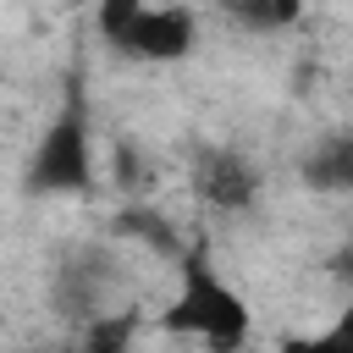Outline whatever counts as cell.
<instances>
[{
  "instance_id": "12",
  "label": "cell",
  "mask_w": 353,
  "mask_h": 353,
  "mask_svg": "<svg viewBox=\"0 0 353 353\" xmlns=\"http://www.w3.org/2000/svg\"><path fill=\"white\" fill-rule=\"evenodd\" d=\"M243 353H254V347H243Z\"/></svg>"
},
{
  "instance_id": "8",
  "label": "cell",
  "mask_w": 353,
  "mask_h": 353,
  "mask_svg": "<svg viewBox=\"0 0 353 353\" xmlns=\"http://www.w3.org/2000/svg\"><path fill=\"white\" fill-rule=\"evenodd\" d=\"M132 331H138V309L99 314V320H88V331L72 353H132Z\"/></svg>"
},
{
  "instance_id": "4",
  "label": "cell",
  "mask_w": 353,
  "mask_h": 353,
  "mask_svg": "<svg viewBox=\"0 0 353 353\" xmlns=\"http://www.w3.org/2000/svg\"><path fill=\"white\" fill-rule=\"evenodd\" d=\"M193 193H199L215 215H243V210H254V199H259V171H254L248 154L215 143V149H204L199 165H193Z\"/></svg>"
},
{
  "instance_id": "1",
  "label": "cell",
  "mask_w": 353,
  "mask_h": 353,
  "mask_svg": "<svg viewBox=\"0 0 353 353\" xmlns=\"http://www.w3.org/2000/svg\"><path fill=\"white\" fill-rule=\"evenodd\" d=\"M160 331L193 336L210 353H243L248 331H254V314H248L243 292L210 265L204 248H182V259H176V298L160 314Z\"/></svg>"
},
{
  "instance_id": "6",
  "label": "cell",
  "mask_w": 353,
  "mask_h": 353,
  "mask_svg": "<svg viewBox=\"0 0 353 353\" xmlns=\"http://www.w3.org/2000/svg\"><path fill=\"white\" fill-rule=\"evenodd\" d=\"M298 176H303V188H314V193H353V132H325V138L303 154Z\"/></svg>"
},
{
  "instance_id": "7",
  "label": "cell",
  "mask_w": 353,
  "mask_h": 353,
  "mask_svg": "<svg viewBox=\"0 0 353 353\" xmlns=\"http://www.w3.org/2000/svg\"><path fill=\"white\" fill-rule=\"evenodd\" d=\"M116 232H121V237L149 243V248H154V254H165V259H182V243H176V232H171V221H165V215H154V210H143V204L121 210V215H116Z\"/></svg>"
},
{
  "instance_id": "10",
  "label": "cell",
  "mask_w": 353,
  "mask_h": 353,
  "mask_svg": "<svg viewBox=\"0 0 353 353\" xmlns=\"http://www.w3.org/2000/svg\"><path fill=\"white\" fill-rule=\"evenodd\" d=\"M276 353H353V303H347L320 336H281Z\"/></svg>"
},
{
  "instance_id": "9",
  "label": "cell",
  "mask_w": 353,
  "mask_h": 353,
  "mask_svg": "<svg viewBox=\"0 0 353 353\" xmlns=\"http://www.w3.org/2000/svg\"><path fill=\"white\" fill-rule=\"evenodd\" d=\"M226 11H232V22H243L248 33H276V28H292V22H298V6H292V0H232Z\"/></svg>"
},
{
  "instance_id": "5",
  "label": "cell",
  "mask_w": 353,
  "mask_h": 353,
  "mask_svg": "<svg viewBox=\"0 0 353 353\" xmlns=\"http://www.w3.org/2000/svg\"><path fill=\"white\" fill-rule=\"evenodd\" d=\"M105 287H110V259H105L99 248H88V254H77V259L61 265V287H55V298H61L66 314L99 320V314H105Z\"/></svg>"
},
{
  "instance_id": "3",
  "label": "cell",
  "mask_w": 353,
  "mask_h": 353,
  "mask_svg": "<svg viewBox=\"0 0 353 353\" xmlns=\"http://www.w3.org/2000/svg\"><path fill=\"white\" fill-rule=\"evenodd\" d=\"M94 28L116 55L132 61H182L199 44V17L188 6H143V0H105L94 11Z\"/></svg>"
},
{
  "instance_id": "2",
  "label": "cell",
  "mask_w": 353,
  "mask_h": 353,
  "mask_svg": "<svg viewBox=\"0 0 353 353\" xmlns=\"http://www.w3.org/2000/svg\"><path fill=\"white\" fill-rule=\"evenodd\" d=\"M22 188L33 199L39 193H88L94 188V116H88V99L77 88V77L66 83L61 110L39 132V143L28 154V171H22Z\"/></svg>"
},
{
  "instance_id": "11",
  "label": "cell",
  "mask_w": 353,
  "mask_h": 353,
  "mask_svg": "<svg viewBox=\"0 0 353 353\" xmlns=\"http://www.w3.org/2000/svg\"><path fill=\"white\" fill-rule=\"evenodd\" d=\"M331 276H336V281H347V287H353V248H342V254H336V259H331Z\"/></svg>"
}]
</instances>
